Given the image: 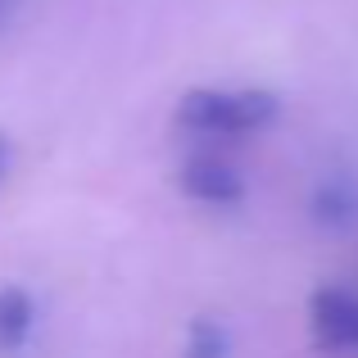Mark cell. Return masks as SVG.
<instances>
[{"instance_id": "obj_2", "label": "cell", "mask_w": 358, "mask_h": 358, "mask_svg": "<svg viewBox=\"0 0 358 358\" xmlns=\"http://www.w3.org/2000/svg\"><path fill=\"white\" fill-rule=\"evenodd\" d=\"M308 331L317 350H358V295L345 286H317L308 295Z\"/></svg>"}, {"instance_id": "obj_4", "label": "cell", "mask_w": 358, "mask_h": 358, "mask_svg": "<svg viewBox=\"0 0 358 358\" xmlns=\"http://www.w3.org/2000/svg\"><path fill=\"white\" fill-rule=\"evenodd\" d=\"M36 327V304L23 286H0V354H18Z\"/></svg>"}, {"instance_id": "obj_1", "label": "cell", "mask_w": 358, "mask_h": 358, "mask_svg": "<svg viewBox=\"0 0 358 358\" xmlns=\"http://www.w3.org/2000/svg\"><path fill=\"white\" fill-rule=\"evenodd\" d=\"M281 114V100L263 87L245 91H218V87H195L177 100V122L200 136H245V131L268 127Z\"/></svg>"}, {"instance_id": "obj_5", "label": "cell", "mask_w": 358, "mask_h": 358, "mask_svg": "<svg viewBox=\"0 0 358 358\" xmlns=\"http://www.w3.org/2000/svg\"><path fill=\"white\" fill-rule=\"evenodd\" d=\"M313 213L317 222H327V227H350L358 222V195L350 182H322L313 195Z\"/></svg>"}, {"instance_id": "obj_3", "label": "cell", "mask_w": 358, "mask_h": 358, "mask_svg": "<svg viewBox=\"0 0 358 358\" xmlns=\"http://www.w3.org/2000/svg\"><path fill=\"white\" fill-rule=\"evenodd\" d=\"M177 186H182L186 200L213 204V209H227V204H241L245 200V177L227 164V159H218V155L186 159L182 173H177Z\"/></svg>"}, {"instance_id": "obj_6", "label": "cell", "mask_w": 358, "mask_h": 358, "mask_svg": "<svg viewBox=\"0 0 358 358\" xmlns=\"http://www.w3.org/2000/svg\"><path fill=\"white\" fill-rule=\"evenodd\" d=\"M231 341L227 331H222V322H213V317H191V327H186V341H182V358H227Z\"/></svg>"}, {"instance_id": "obj_7", "label": "cell", "mask_w": 358, "mask_h": 358, "mask_svg": "<svg viewBox=\"0 0 358 358\" xmlns=\"http://www.w3.org/2000/svg\"><path fill=\"white\" fill-rule=\"evenodd\" d=\"M5 155H9V141L0 136V173H5Z\"/></svg>"}, {"instance_id": "obj_8", "label": "cell", "mask_w": 358, "mask_h": 358, "mask_svg": "<svg viewBox=\"0 0 358 358\" xmlns=\"http://www.w3.org/2000/svg\"><path fill=\"white\" fill-rule=\"evenodd\" d=\"M9 5H14V0H0V18H5V14H9Z\"/></svg>"}]
</instances>
